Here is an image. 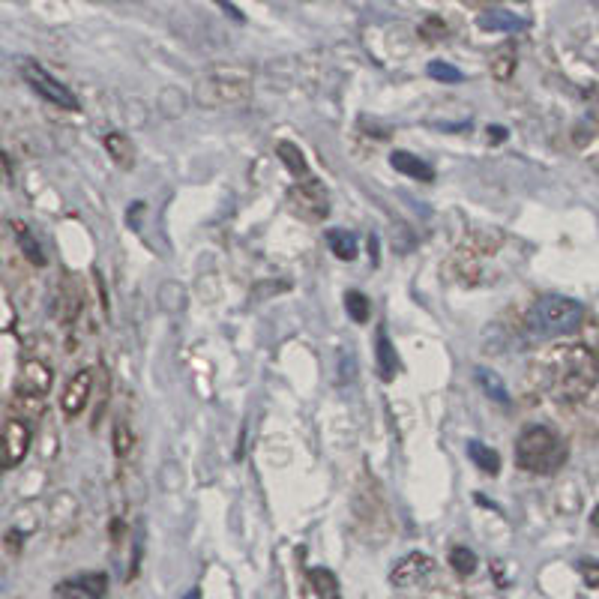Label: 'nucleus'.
Here are the masks:
<instances>
[{"label": "nucleus", "instance_id": "36", "mask_svg": "<svg viewBox=\"0 0 599 599\" xmlns=\"http://www.w3.org/2000/svg\"><path fill=\"white\" fill-rule=\"evenodd\" d=\"M186 599H201V597H198V591H195V594H189V597H186Z\"/></svg>", "mask_w": 599, "mask_h": 599}, {"label": "nucleus", "instance_id": "29", "mask_svg": "<svg viewBox=\"0 0 599 599\" xmlns=\"http://www.w3.org/2000/svg\"><path fill=\"white\" fill-rule=\"evenodd\" d=\"M96 390H99V411H96V417H93V426L102 420V411H105V405H108V387H111V381H108V369H105V363H99V369H96Z\"/></svg>", "mask_w": 599, "mask_h": 599}, {"label": "nucleus", "instance_id": "18", "mask_svg": "<svg viewBox=\"0 0 599 599\" xmlns=\"http://www.w3.org/2000/svg\"><path fill=\"white\" fill-rule=\"evenodd\" d=\"M276 153H279L282 165L288 168V174H294V177L306 180V174H309V162H306V156H303V150H300L297 144H291V141H282V144L276 147Z\"/></svg>", "mask_w": 599, "mask_h": 599}, {"label": "nucleus", "instance_id": "8", "mask_svg": "<svg viewBox=\"0 0 599 599\" xmlns=\"http://www.w3.org/2000/svg\"><path fill=\"white\" fill-rule=\"evenodd\" d=\"M30 450V426L24 420H6L3 426V468H15L18 462H24Z\"/></svg>", "mask_w": 599, "mask_h": 599}, {"label": "nucleus", "instance_id": "1", "mask_svg": "<svg viewBox=\"0 0 599 599\" xmlns=\"http://www.w3.org/2000/svg\"><path fill=\"white\" fill-rule=\"evenodd\" d=\"M546 372H549V393L558 402H582L597 384L599 360L585 345H567L549 357Z\"/></svg>", "mask_w": 599, "mask_h": 599}, {"label": "nucleus", "instance_id": "7", "mask_svg": "<svg viewBox=\"0 0 599 599\" xmlns=\"http://www.w3.org/2000/svg\"><path fill=\"white\" fill-rule=\"evenodd\" d=\"M93 390H96V375H93V369H81V372H75V375L69 378L63 396H60V408H63V414H66L69 420L78 417V414L87 408Z\"/></svg>", "mask_w": 599, "mask_h": 599}, {"label": "nucleus", "instance_id": "3", "mask_svg": "<svg viewBox=\"0 0 599 599\" xmlns=\"http://www.w3.org/2000/svg\"><path fill=\"white\" fill-rule=\"evenodd\" d=\"M585 318L582 303H576L573 297H561V294H546L540 297L531 312H528V327L540 336L558 339V336H570L579 330Z\"/></svg>", "mask_w": 599, "mask_h": 599}, {"label": "nucleus", "instance_id": "5", "mask_svg": "<svg viewBox=\"0 0 599 599\" xmlns=\"http://www.w3.org/2000/svg\"><path fill=\"white\" fill-rule=\"evenodd\" d=\"M285 201H288V210L294 216L306 219V222H321L330 213V195H327V189H324L321 180H300V183H294L288 189Z\"/></svg>", "mask_w": 599, "mask_h": 599}, {"label": "nucleus", "instance_id": "9", "mask_svg": "<svg viewBox=\"0 0 599 599\" xmlns=\"http://www.w3.org/2000/svg\"><path fill=\"white\" fill-rule=\"evenodd\" d=\"M432 573H435V561H432L429 555H423V552H414V555H408L405 561L396 564L390 582H393L396 588H414V585L426 582Z\"/></svg>", "mask_w": 599, "mask_h": 599}, {"label": "nucleus", "instance_id": "33", "mask_svg": "<svg viewBox=\"0 0 599 599\" xmlns=\"http://www.w3.org/2000/svg\"><path fill=\"white\" fill-rule=\"evenodd\" d=\"M369 252H372V264H378V237H369Z\"/></svg>", "mask_w": 599, "mask_h": 599}, {"label": "nucleus", "instance_id": "19", "mask_svg": "<svg viewBox=\"0 0 599 599\" xmlns=\"http://www.w3.org/2000/svg\"><path fill=\"white\" fill-rule=\"evenodd\" d=\"M477 381H480L483 393H486L492 402H501V405H507V402H510L507 384H504V378H501L498 372H492V369L480 366V369H477Z\"/></svg>", "mask_w": 599, "mask_h": 599}, {"label": "nucleus", "instance_id": "16", "mask_svg": "<svg viewBox=\"0 0 599 599\" xmlns=\"http://www.w3.org/2000/svg\"><path fill=\"white\" fill-rule=\"evenodd\" d=\"M105 150L120 168H132L135 165V147H132V141L126 135H120V132L105 135Z\"/></svg>", "mask_w": 599, "mask_h": 599}, {"label": "nucleus", "instance_id": "11", "mask_svg": "<svg viewBox=\"0 0 599 599\" xmlns=\"http://www.w3.org/2000/svg\"><path fill=\"white\" fill-rule=\"evenodd\" d=\"M48 387H51V369L39 360H24L21 375H18V390L33 393V396H45Z\"/></svg>", "mask_w": 599, "mask_h": 599}, {"label": "nucleus", "instance_id": "30", "mask_svg": "<svg viewBox=\"0 0 599 599\" xmlns=\"http://www.w3.org/2000/svg\"><path fill=\"white\" fill-rule=\"evenodd\" d=\"M579 573L585 579L588 588H599V561L597 558H582L579 561Z\"/></svg>", "mask_w": 599, "mask_h": 599}, {"label": "nucleus", "instance_id": "32", "mask_svg": "<svg viewBox=\"0 0 599 599\" xmlns=\"http://www.w3.org/2000/svg\"><path fill=\"white\" fill-rule=\"evenodd\" d=\"M216 3H219V6H222V9H225V12H228V15H231V18H237V21H243V15H240V12H237V9H234V6H231V3H228V0H216Z\"/></svg>", "mask_w": 599, "mask_h": 599}, {"label": "nucleus", "instance_id": "25", "mask_svg": "<svg viewBox=\"0 0 599 599\" xmlns=\"http://www.w3.org/2000/svg\"><path fill=\"white\" fill-rule=\"evenodd\" d=\"M132 447H135V432L129 429L126 420H117V426H114V453H117V459H129Z\"/></svg>", "mask_w": 599, "mask_h": 599}, {"label": "nucleus", "instance_id": "2", "mask_svg": "<svg viewBox=\"0 0 599 599\" xmlns=\"http://www.w3.org/2000/svg\"><path fill=\"white\" fill-rule=\"evenodd\" d=\"M516 462L522 471L549 477L567 462V441L549 426H528L516 441Z\"/></svg>", "mask_w": 599, "mask_h": 599}, {"label": "nucleus", "instance_id": "4", "mask_svg": "<svg viewBox=\"0 0 599 599\" xmlns=\"http://www.w3.org/2000/svg\"><path fill=\"white\" fill-rule=\"evenodd\" d=\"M195 93L201 105H240L252 96V78L240 69H213L198 81Z\"/></svg>", "mask_w": 599, "mask_h": 599}, {"label": "nucleus", "instance_id": "34", "mask_svg": "<svg viewBox=\"0 0 599 599\" xmlns=\"http://www.w3.org/2000/svg\"><path fill=\"white\" fill-rule=\"evenodd\" d=\"M492 138H495V141L507 138V129H498V126H495V129H492Z\"/></svg>", "mask_w": 599, "mask_h": 599}, {"label": "nucleus", "instance_id": "20", "mask_svg": "<svg viewBox=\"0 0 599 599\" xmlns=\"http://www.w3.org/2000/svg\"><path fill=\"white\" fill-rule=\"evenodd\" d=\"M309 582H312V591L321 599H342L336 573H330L324 567H315V570H309Z\"/></svg>", "mask_w": 599, "mask_h": 599}, {"label": "nucleus", "instance_id": "13", "mask_svg": "<svg viewBox=\"0 0 599 599\" xmlns=\"http://www.w3.org/2000/svg\"><path fill=\"white\" fill-rule=\"evenodd\" d=\"M390 162H393V168H396L399 174H408V177H414V180H420V183H432V180H435V168L426 165V162H423L420 156H414V153L396 150V153L390 156Z\"/></svg>", "mask_w": 599, "mask_h": 599}, {"label": "nucleus", "instance_id": "22", "mask_svg": "<svg viewBox=\"0 0 599 599\" xmlns=\"http://www.w3.org/2000/svg\"><path fill=\"white\" fill-rule=\"evenodd\" d=\"M345 312H348L351 321L366 324L369 315H372V303H369V297H366L363 291H348V294H345Z\"/></svg>", "mask_w": 599, "mask_h": 599}, {"label": "nucleus", "instance_id": "24", "mask_svg": "<svg viewBox=\"0 0 599 599\" xmlns=\"http://www.w3.org/2000/svg\"><path fill=\"white\" fill-rule=\"evenodd\" d=\"M513 69H516V48L513 45L498 48L495 57H492V75L498 81H507V78H513Z\"/></svg>", "mask_w": 599, "mask_h": 599}, {"label": "nucleus", "instance_id": "14", "mask_svg": "<svg viewBox=\"0 0 599 599\" xmlns=\"http://www.w3.org/2000/svg\"><path fill=\"white\" fill-rule=\"evenodd\" d=\"M477 24L492 33H513V30L525 27V18H519L516 12H507V9H489L477 18Z\"/></svg>", "mask_w": 599, "mask_h": 599}, {"label": "nucleus", "instance_id": "10", "mask_svg": "<svg viewBox=\"0 0 599 599\" xmlns=\"http://www.w3.org/2000/svg\"><path fill=\"white\" fill-rule=\"evenodd\" d=\"M108 591V576L105 573H87L72 582H63L57 588V599H102Z\"/></svg>", "mask_w": 599, "mask_h": 599}, {"label": "nucleus", "instance_id": "27", "mask_svg": "<svg viewBox=\"0 0 599 599\" xmlns=\"http://www.w3.org/2000/svg\"><path fill=\"white\" fill-rule=\"evenodd\" d=\"M426 72L435 78V81H444V84H456V81H465V75L456 69V66H450V63H444V60H432L429 66H426Z\"/></svg>", "mask_w": 599, "mask_h": 599}, {"label": "nucleus", "instance_id": "21", "mask_svg": "<svg viewBox=\"0 0 599 599\" xmlns=\"http://www.w3.org/2000/svg\"><path fill=\"white\" fill-rule=\"evenodd\" d=\"M468 456H471L474 465H477L480 471H486L489 477H495V474L501 471V456H498L492 447L480 444V441H471V444H468Z\"/></svg>", "mask_w": 599, "mask_h": 599}, {"label": "nucleus", "instance_id": "23", "mask_svg": "<svg viewBox=\"0 0 599 599\" xmlns=\"http://www.w3.org/2000/svg\"><path fill=\"white\" fill-rule=\"evenodd\" d=\"M12 231H15L18 243H21V252H24V258H27L30 264H36V267H42V264H45V255H42L39 243L30 237V231H27L21 222H12Z\"/></svg>", "mask_w": 599, "mask_h": 599}, {"label": "nucleus", "instance_id": "35", "mask_svg": "<svg viewBox=\"0 0 599 599\" xmlns=\"http://www.w3.org/2000/svg\"><path fill=\"white\" fill-rule=\"evenodd\" d=\"M591 525H594V528H597V531H599V504H597V510L591 513Z\"/></svg>", "mask_w": 599, "mask_h": 599}, {"label": "nucleus", "instance_id": "31", "mask_svg": "<svg viewBox=\"0 0 599 599\" xmlns=\"http://www.w3.org/2000/svg\"><path fill=\"white\" fill-rule=\"evenodd\" d=\"M6 552H9L12 558L21 552V534H18V531H9V534H6Z\"/></svg>", "mask_w": 599, "mask_h": 599}, {"label": "nucleus", "instance_id": "17", "mask_svg": "<svg viewBox=\"0 0 599 599\" xmlns=\"http://www.w3.org/2000/svg\"><path fill=\"white\" fill-rule=\"evenodd\" d=\"M327 243H330V252H333L339 261H354V258H357V252H360V243H357V237H354L351 231H342V228H336V231H327Z\"/></svg>", "mask_w": 599, "mask_h": 599}, {"label": "nucleus", "instance_id": "28", "mask_svg": "<svg viewBox=\"0 0 599 599\" xmlns=\"http://www.w3.org/2000/svg\"><path fill=\"white\" fill-rule=\"evenodd\" d=\"M12 408L15 411H27V417H42V396H33V393H15V399H12Z\"/></svg>", "mask_w": 599, "mask_h": 599}, {"label": "nucleus", "instance_id": "12", "mask_svg": "<svg viewBox=\"0 0 599 599\" xmlns=\"http://www.w3.org/2000/svg\"><path fill=\"white\" fill-rule=\"evenodd\" d=\"M81 303H84V297H81L78 279L69 276V273H63V279H60V300H57V315H60V321H63V324H72V321L78 318V312H81Z\"/></svg>", "mask_w": 599, "mask_h": 599}, {"label": "nucleus", "instance_id": "15", "mask_svg": "<svg viewBox=\"0 0 599 599\" xmlns=\"http://www.w3.org/2000/svg\"><path fill=\"white\" fill-rule=\"evenodd\" d=\"M399 369H402L399 354H396L390 336L381 330V333H378V375H381L384 381H393V378L399 375Z\"/></svg>", "mask_w": 599, "mask_h": 599}, {"label": "nucleus", "instance_id": "6", "mask_svg": "<svg viewBox=\"0 0 599 599\" xmlns=\"http://www.w3.org/2000/svg\"><path fill=\"white\" fill-rule=\"evenodd\" d=\"M21 75H24V81H27L42 99H48V102H54V105H60V108H66V111H78L75 93H72L63 81H57L48 69H42L36 60H21Z\"/></svg>", "mask_w": 599, "mask_h": 599}, {"label": "nucleus", "instance_id": "26", "mask_svg": "<svg viewBox=\"0 0 599 599\" xmlns=\"http://www.w3.org/2000/svg\"><path fill=\"white\" fill-rule=\"evenodd\" d=\"M450 564H453V570H456L459 576H471V573L477 570V555H474L468 546H456V549L450 552Z\"/></svg>", "mask_w": 599, "mask_h": 599}]
</instances>
